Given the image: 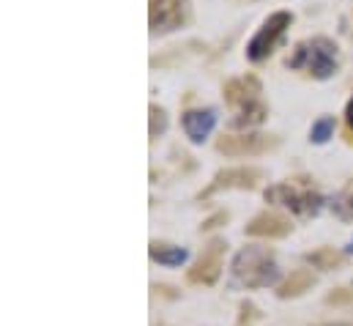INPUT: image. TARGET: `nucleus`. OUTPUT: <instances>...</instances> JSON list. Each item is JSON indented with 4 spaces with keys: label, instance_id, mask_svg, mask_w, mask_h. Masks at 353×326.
<instances>
[{
    "label": "nucleus",
    "instance_id": "obj_1",
    "mask_svg": "<svg viewBox=\"0 0 353 326\" xmlns=\"http://www.w3.org/2000/svg\"><path fill=\"white\" fill-rule=\"evenodd\" d=\"M288 69L304 72L312 80H332L340 72V47L329 36L301 39L288 58Z\"/></svg>",
    "mask_w": 353,
    "mask_h": 326
},
{
    "label": "nucleus",
    "instance_id": "obj_2",
    "mask_svg": "<svg viewBox=\"0 0 353 326\" xmlns=\"http://www.w3.org/2000/svg\"><path fill=\"white\" fill-rule=\"evenodd\" d=\"M225 99L233 110L230 126L233 129H250L263 124L268 107L263 102V88L255 77H236L225 85Z\"/></svg>",
    "mask_w": 353,
    "mask_h": 326
},
{
    "label": "nucleus",
    "instance_id": "obj_3",
    "mask_svg": "<svg viewBox=\"0 0 353 326\" xmlns=\"http://www.w3.org/2000/svg\"><path fill=\"white\" fill-rule=\"evenodd\" d=\"M233 280L241 282L244 288H271L279 282V266L276 258L265 247H244L233 255L230 260Z\"/></svg>",
    "mask_w": 353,
    "mask_h": 326
},
{
    "label": "nucleus",
    "instance_id": "obj_4",
    "mask_svg": "<svg viewBox=\"0 0 353 326\" xmlns=\"http://www.w3.org/2000/svg\"><path fill=\"white\" fill-rule=\"evenodd\" d=\"M293 25V14L290 11H274L263 19V25L255 30V36L247 41V58L252 64H261L268 55H274V50L285 41L288 28Z\"/></svg>",
    "mask_w": 353,
    "mask_h": 326
},
{
    "label": "nucleus",
    "instance_id": "obj_5",
    "mask_svg": "<svg viewBox=\"0 0 353 326\" xmlns=\"http://www.w3.org/2000/svg\"><path fill=\"white\" fill-rule=\"evenodd\" d=\"M263 195L268 203H274L279 209H288V211H293L299 217H315L326 203V198L321 192L299 189L293 184H274V186L265 189Z\"/></svg>",
    "mask_w": 353,
    "mask_h": 326
},
{
    "label": "nucleus",
    "instance_id": "obj_6",
    "mask_svg": "<svg viewBox=\"0 0 353 326\" xmlns=\"http://www.w3.org/2000/svg\"><path fill=\"white\" fill-rule=\"evenodd\" d=\"M192 17L189 0H151V33H173Z\"/></svg>",
    "mask_w": 353,
    "mask_h": 326
},
{
    "label": "nucleus",
    "instance_id": "obj_7",
    "mask_svg": "<svg viewBox=\"0 0 353 326\" xmlns=\"http://www.w3.org/2000/svg\"><path fill=\"white\" fill-rule=\"evenodd\" d=\"M216 121H219V113L216 107H192L181 115V126H183V135L189 137V143L200 146L211 137V132L216 129Z\"/></svg>",
    "mask_w": 353,
    "mask_h": 326
},
{
    "label": "nucleus",
    "instance_id": "obj_8",
    "mask_svg": "<svg viewBox=\"0 0 353 326\" xmlns=\"http://www.w3.org/2000/svg\"><path fill=\"white\" fill-rule=\"evenodd\" d=\"M219 242H214L211 249L205 252V258H200V263L194 266V271H189V280L192 282H205L211 285L216 277H219V269H222V260H219Z\"/></svg>",
    "mask_w": 353,
    "mask_h": 326
},
{
    "label": "nucleus",
    "instance_id": "obj_9",
    "mask_svg": "<svg viewBox=\"0 0 353 326\" xmlns=\"http://www.w3.org/2000/svg\"><path fill=\"white\" fill-rule=\"evenodd\" d=\"M288 231H290V225L282 217H274V214H258L247 225V233L250 236H285Z\"/></svg>",
    "mask_w": 353,
    "mask_h": 326
},
{
    "label": "nucleus",
    "instance_id": "obj_10",
    "mask_svg": "<svg viewBox=\"0 0 353 326\" xmlns=\"http://www.w3.org/2000/svg\"><path fill=\"white\" fill-rule=\"evenodd\" d=\"M151 260L159 266H168V269H178L189 260V249L170 245H151Z\"/></svg>",
    "mask_w": 353,
    "mask_h": 326
},
{
    "label": "nucleus",
    "instance_id": "obj_11",
    "mask_svg": "<svg viewBox=\"0 0 353 326\" xmlns=\"http://www.w3.org/2000/svg\"><path fill=\"white\" fill-rule=\"evenodd\" d=\"M334 132H337V118H334V115H321V118H315L312 126H310V143L326 146V143L334 137Z\"/></svg>",
    "mask_w": 353,
    "mask_h": 326
},
{
    "label": "nucleus",
    "instance_id": "obj_12",
    "mask_svg": "<svg viewBox=\"0 0 353 326\" xmlns=\"http://www.w3.org/2000/svg\"><path fill=\"white\" fill-rule=\"evenodd\" d=\"M332 209L340 220H353V184L345 186L334 200H332Z\"/></svg>",
    "mask_w": 353,
    "mask_h": 326
},
{
    "label": "nucleus",
    "instance_id": "obj_13",
    "mask_svg": "<svg viewBox=\"0 0 353 326\" xmlns=\"http://www.w3.org/2000/svg\"><path fill=\"white\" fill-rule=\"evenodd\" d=\"M165 129H168V113L162 107L151 104V137L165 135Z\"/></svg>",
    "mask_w": 353,
    "mask_h": 326
},
{
    "label": "nucleus",
    "instance_id": "obj_14",
    "mask_svg": "<svg viewBox=\"0 0 353 326\" xmlns=\"http://www.w3.org/2000/svg\"><path fill=\"white\" fill-rule=\"evenodd\" d=\"M345 121H348V126H351L353 132V96L348 99V104H345Z\"/></svg>",
    "mask_w": 353,
    "mask_h": 326
},
{
    "label": "nucleus",
    "instance_id": "obj_15",
    "mask_svg": "<svg viewBox=\"0 0 353 326\" xmlns=\"http://www.w3.org/2000/svg\"><path fill=\"white\" fill-rule=\"evenodd\" d=\"M345 255H353V239L348 242V247H345Z\"/></svg>",
    "mask_w": 353,
    "mask_h": 326
}]
</instances>
